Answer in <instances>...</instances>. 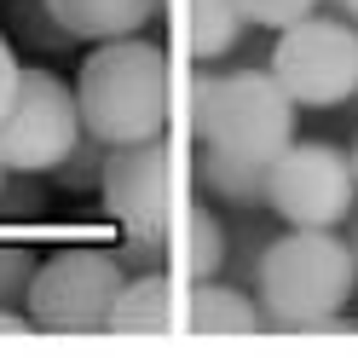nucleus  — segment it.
I'll list each match as a JSON object with an SVG mask.
<instances>
[{"label":"nucleus","instance_id":"2","mask_svg":"<svg viewBox=\"0 0 358 358\" xmlns=\"http://www.w3.org/2000/svg\"><path fill=\"white\" fill-rule=\"evenodd\" d=\"M358 289V260L329 226H289L255 260V301L272 329H347L341 312Z\"/></svg>","mask_w":358,"mask_h":358},{"label":"nucleus","instance_id":"5","mask_svg":"<svg viewBox=\"0 0 358 358\" xmlns=\"http://www.w3.org/2000/svg\"><path fill=\"white\" fill-rule=\"evenodd\" d=\"M272 76L301 110H335L358 93V24L312 12L301 24L278 29Z\"/></svg>","mask_w":358,"mask_h":358},{"label":"nucleus","instance_id":"22","mask_svg":"<svg viewBox=\"0 0 358 358\" xmlns=\"http://www.w3.org/2000/svg\"><path fill=\"white\" fill-rule=\"evenodd\" d=\"M6 173H12V168H6V162H0V196H6Z\"/></svg>","mask_w":358,"mask_h":358},{"label":"nucleus","instance_id":"18","mask_svg":"<svg viewBox=\"0 0 358 358\" xmlns=\"http://www.w3.org/2000/svg\"><path fill=\"white\" fill-rule=\"evenodd\" d=\"M17 81H24V64H17L12 41L0 35V116H6V104H12V93H17Z\"/></svg>","mask_w":358,"mask_h":358},{"label":"nucleus","instance_id":"12","mask_svg":"<svg viewBox=\"0 0 358 358\" xmlns=\"http://www.w3.org/2000/svg\"><path fill=\"white\" fill-rule=\"evenodd\" d=\"M243 29H249V17H243L237 0H185V12H179V35H185V52L191 58H226Z\"/></svg>","mask_w":358,"mask_h":358},{"label":"nucleus","instance_id":"15","mask_svg":"<svg viewBox=\"0 0 358 358\" xmlns=\"http://www.w3.org/2000/svg\"><path fill=\"white\" fill-rule=\"evenodd\" d=\"M104 156H110V139H99V133H81L76 150L64 156V162L52 168L64 185H99V173H104Z\"/></svg>","mask_w":358,"mask_h":358},{"label":"nucleus","instance_id":"14","mask_svg":"<svg viewBox=\"0 0 358 358\" xmlns=\"http://www.w3.org/2000/svg\"><path fill=\"white\" fill-rule=\"evenodd\" d=\"M12 29L24 35L29 47H41V52H70V47H81V41L52 17L47 0H12Z\"/></svg>","mask_w":358,"mask_h":358},{"label":"nucleus","instance_id":"6","mask_svg":"<svg viewBox=\"0 0 358 358\" xmlns=\"http://www.w3.org/2000/svg\"><path fill=\"white\" fill-rule=\"evenodd\" d=\"M81 104L76 87L52 70H24L17 93L0 116V162L12 173H52L81 139Z\"/></svg>","mask_w":358,"mask_h":358},{"label":"nucleus","instance_id":"3","mask_svg":"<svg viewBox=\"0 0 358 358\" xmlns=\"http://www.w3.org/2000/svg\"><path fill=\"white\" fill-rule=\"evenodd\" d=\"M76 104H81V127L110 139V145L162 139L168 110H173L168 52L156 47V41H139V35L99 41V47L81 58Z\"/></svg>","mask_w":358,"mask_h":358},{"label":"nucleus","instance_id":"4","mask_svg":"<svg viewBox=\"0 0 358 358\" xmlns=\"http://www.w3.org/2000/svg\"><path fill=\"white\" fill-rule=\"evenodd\" d=\"M127 283L122 255L110 249H58L35 266L29 278V318L35 329L52 335H87V329H110V306H116V289Z\"/></svg>","mask_w":358,"mask_h":358},{"label":"nucleus","instance_id":"19","mask_svg":"<svg viewBox=\"0 0 358 358\" xmlns=\"http://www.w3.org/2000/svg\"><path fill=\"white\" fill-rule=\"evenodd\" d=\"M35 318H29V306H0V335H29Z\"/></svg>","mask_w":358,"mask_h":358},{"label":"nucleus","instance_id":"21","mask_svg":"<svg viewBox=\"0 0 358 358\" xmlns=\"http://www.w3.org/2000/svg\"><path fill=\"white\" fill-rule=\"evenodd\" d=\"M347 249H352V260H358V220H352V231H347Z\"/></svg>","mask_w":358,"mask_h":358},{"label":"nucleus","instance_id":"10","mask_svg":"<svg viewBox=\"0 0 358 358\" xmlns=\"http://www.w3.org/2000/svg\"><path fill=\"white\" fill-rule=\"evenodd\" d=\"M185 329L191 335H255V329H266V312L237 283L196 278L185 289Z\"/></svg>","mask_w":358,"mask_h":358},{"label":"nucleus","instance_id":"8","mask_svg":"<svg viewBox=\"0 0 358 358\" xmlns=\"http://www.w3.org/2000/svg\"><path fill=\"white\" fill-rule=\"evenodd\" d=\"M99 196H104V214L127 237H168L173 231V150L162 139L110 145Z\"/></svg>","mask_w":358,"mask_h":358},{"label":"nucleus","instance_id":"17","mask_svg":"<svg viewBox=\"0 0 358 358\" xmlns=\"http://www.w3.org/2000/svg\"><path fill=\"white\" fill-rule=\"evenodd\" d=\"M237 6L260 29H289V24H301V17H312L324 0H237Z\"/></svg>","mask_w":358,"mask_h":358},{"label":"nucleus","instance_id":"16","mask_svg":"<svg viewBox=\"0 0 358 358\" xmlns=\"http://www.w3.org/2000/svg\"><path fill=\"white\" fill-rule=\"evenodd\" d=\"M35 266H41V260H35L29 249H17V243H0V306H24Z\"/></svg>","mask_w":358,"mask_h":358},{"label":"nucleus","instance_id":"1","mask_svg":"<svg viewBox=\"0 0 358 358\" xmlns=\"http://www.w3.org/2000/svg\"><path fill=\"white\" fill-rule=\"evenodd\" d=\"M295 99L272 70H226L191 81L196 185L220 203H266V173L295 145Z\"/></svg>","mask_w":358,"mask_h":358},{"label":"nucleus","instance_id":"11","mask_svg":"<svg viewBox=\"0 0 358 358\" xmlns=\"http://www.w3.org/2000/svg\"><path fill=\"white\" fill-rule=\"evenodd\" d=\"M52 17L76 41H122V35H139L156 12H162V0H47Z\"/></svg>","mask_w":358,"mask_h":358},{"label":"nucleus","instance_id":"7","mask_svg":"<svg viewBox=\"0 0 358 358\" xmlns=\"http://www.w3.org/2000/svg\"><path fill=\"white\" fill-rule=\"evenodd\" d=\"M266 203H272L278 220L289 226H341L352 220L358 203V173H352V156L335 150V145H289L272 173H266Z\"/></svg>","mask_w":358,"mask_h":358},{"label":"nucleus","instance_id":"13","mask_svg":"<svg viewBox=\"0 0 358 358\" xmlns=\"http://www.w3.org/2000/svg\"><path fill=\"white\" fill-rule=\"evenodd\" d=\"M168 255H179V272L191 283L196 278H214L226 266V226L208 203H191L185 220H179V243H168Z\"/></svg>","mask_w":358,"mask_h":358},{"label":"nucleus","instance_id":"20","mask_svg":"<svg viewBox=\"0 0 358 358\" xmlns=\"http://www.w3.org/2000/svg\"><path fill=\"white\" fill-rule=\"evenodd\" d=\"M335 6H341V17H347V24H358V0H335Z\"/></svg>","mask_w":358,"mask_h":358},{"label":"nucleus","instance_id":"23","mask_svg":"<svg viewBox=\"0 0 358 358\" xmlns=\"http://www.w3.org/2000/svg\"><path fill=\"white\" fill-rule=\"evenodd\" d=\"M347 156H352V173H358V139H352V150H347Z\"/></svg>","mask_w":358,"mask_h":358},{"label":"nucleus","instance_id":"9","mask_svg":"<svg viewBox=\"0 0 358 358\" xmlns=\"http://www.w3.org/2000/svg\"><path fill=\"white\" fill-rule=\"evenodd\" d=\"M185 318V289L162 272H133L116 289V306H110V329L116 335H168Z\"/></svg>","mask_w":358,"mask_h":358}]
</instances>
